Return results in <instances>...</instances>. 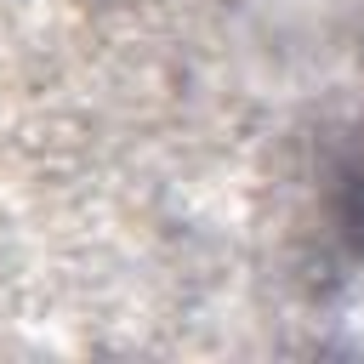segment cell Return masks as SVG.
Segmentation results:
<instances>
[{"label": "cell", "mask_w": 364, "mask_h": 364, "mask_svg": "<svg viewBox=\"0 0 364 364\" xmlns=\"http://www.w3.org/2000/svg\"><path fill=\"white\" fill-rule=\"evenodd\" d=\"M347 239H353V250L364 256V159H358V171H353V182H347Z\"/></svg>", "instance_id": "obj_1"}]
</instances>
